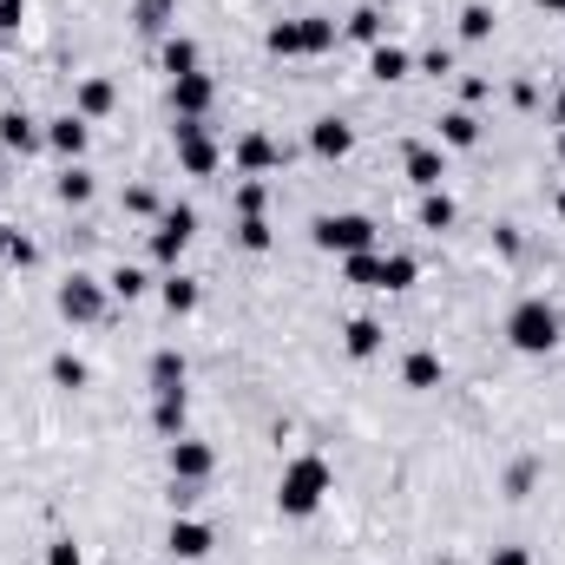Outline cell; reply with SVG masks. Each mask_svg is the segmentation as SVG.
I'll return each mask as SVG.
<instances>
[{"instance_id": "48", "label": "cell", "mask_w": 565, "mask_h": 565, "mask_svg": "<svg viewBox=\"0 0 565 565\" xmlns=\"http://www.w3.org/2000/svg\"><path fill=\"white\" fill-rule=\"evenodd\" d=\"M158 7H178V0H158Z\"/></svg>"}, {"instance_id": "30", "label": "cell", "mask_w": 565, "mask_h": 565, "mask_svg": "<svg viewBox=\"0 0 565 565\" xmlns=\"http://www.w3.org/2000/svg\"><path fill=\"white\" fill-rule=\"evenodd\" d=\"M237 244H244L250 257H264L277 237H270V224H264V217H237Z\"/></svg>"}, {"instance_id": "47", "label": "cell", "mask_w": 565, "mask_h": 565, "mask_svg": "<svg viewBox=\"0 0 565 565\" xmlns=\"http://www.w3.org/2000/svg\"><path fill=\"white\" fill-rule=\"evenodd\" d=\"M559 217H565V191H559Z\"/></svg>"}, {"instance_id": "18", "label": "cell", "mask_w": 565, "mask_h": 565, "mask_svg": "<svg viewBox=\"0 0 565 565\" xmlns=\"http://www.w3.org/2000/svg\"><path fill=\"white\" fill-rule=\"evenodd\" d=\"M113 99H119V93H113V79H79V99H73V113L93 126V119H106V113H113Z\"/></svg>"}, {"instance_id": "34", "label": "cell", "mask_w": 565, "mask_h": 565, "mask_svg": "<svg viewBox=\"0 0 565 565\" xmlns=\"http://www.w3.org/2000/svg\"><path fill=\"white\" fill-rule=\"evenodd\" d=\"M53 382L60 388H86V362L79 355H53Z\"/></svg>"}, {"instance_id": "32", "label": "cell", "mask_w": 565, "mask_h": 565, "mask_svg": "<svg viewBox=\"0 0 565 565\" xmlns=\"http://www.w3.org/2000/svg\"><path fill=\"white\" fill-rule=\"evenodd\" d=\"M487 33H493V7H480V0L460 7V40H487Z\"/></svg>"}, {"instance_id": "17", "label": "cell", "mask_w": 565, "mask_h": 565, "mask_svg": "<svg viewBox=\"0 0 565 565\" xmlns=\"http://www.w3.org/2000/svg\"><path fill=\"white\" fill-rule=\"evenodd\" d=\"M382 335H388V329H382L375 316H355V322L342 329V349H349L355 362H369V355H382Z\"/></svg>"}, {"instance_id": "37", "label": "cell", "mask_w": 565, "mask_h": 565, "mask_svg": "<svg viewBox=\"0 0 565 565\" xmlns=\"http://www.w3.org/2000/svg\"><path fill=\"white\" fill-rule=\"evenodd\" d=\"M533 480H540V467H533V460H520V467H513V473H507V493H513V500H520V493H526V487H533Z\"/></svg>"}, {"instance_id": "7", "label": "cell", "mask_w": 565, "mask_h": 565, "mask_svg": "<svg viewBox=\"0 0 565 565\" xmlns=\"http://www.w3.org/2000/svg\"><path fill=\"white\" fill-rule=\"evenodd\" d=\"M171 139H178V164L191 171V178H211L217 164H224V151H217V139L198 126V119H178L171 126Z\"/></svg>"}, {"instance_id": "42", "label": "cell", "mask_w": 565, "mask_h": 565, "mask_svg": "<svg viewBox=\"0 0 565 565\" xmlns=\"http://www.w3.org/2000/svg\"><path fill=\"white\" fill-rule=\"evenodd\" d=\"M422 73H434V79H440V73H454V53H447V46H434V53L422 60Z\"/></svg>"}, {"instance_id": "13", "label": "cell", "mask_w": 565, "mask_h": 565, "mask_svg": "<svg viewBox=\"0 0 565 565\" xmlns=\"http://www.w3.org/2000/svg\"><path fill=\"white\" fill-rule=\"evenodd\" d=\"M309 151H316V158H349V151H355V126L335 119V113L316 119V126H309Z\"/></svg>"}, {"instance_id": "1", "label": "cell", "mask_w": 565, "mask_h": 565, "mask_svg": "<svg viewBox=\"0 0 565 565\" xmlns=\"http://www.w3.org/2000/svg\"><path fill=\"white\" fill-rule=\"evenodd\" d=\"M329 493H335V467H329L322 454H296L277 473V513L282 520H309Z\"/></svg>"}, {"instance_id": "20", "label": "cell", "mask_w": 565, "mask_h": 565, "mask_svg": "<svg viewBox=\"0 0 565 565\" xmlns=\"http://www.w3.org/2000/svg\"><path fill=\"white\" fill-rule=\"evenodd\" d=\"M184 415H191V402H184V395H158V402H151V427H158L164 440H178V434H184Z\"/></svg>"}, {"instance_id": "21", "label": "cell", "mask_w": 565, "mask_h": 565, "mask_svg": "<svg viewBox=\"0 0 565 565\" xmlns=\"http://www.w3.org/2000/svg\"><path fill=\"white\" fill-rule=\"evenodd\" d=\"M158 302H164L171 316H191V309H198V282H191V277H178V270H171V277L158 282Z\"/></svg>"}, {"instance_id": "46", "label": "cell", "mask_w": 565, "mask_h": 565, "mask_svg": "<svg viewBox=\"0 0 565 565\" xmlns=\"http://www.w3.org/2000/svg\"><path fill=\"white\" fill-rule=\"evenodd\" d=\"M559 158H565V126H559Z\"/></svg>"}, {"instance_id": "4", "label": "cell", "mask_w": 565, "mask_h": 565, "mask_svg": "<svg viewBox=\"0 0 565 565\" xmlns=\"http://www.w3.org/2000/svg\"><path fill=\"white\" fill-rule=\"evenodd\" d=\"M309 237H316V250H329V257H355V250H375V217H362V211H329V217L309 224Z\"/></svg>"}, {"instance_id": "14", "label": "cell", "mask_w": 565, "mask_h": 565, "mask_svg": "<svg viewBox=\"0 0 565 565\" xmlns=\"http://www.w3.org/2000/svg\"><path fill=\"white\" fill-rule=\"evenodd\" d=\"M0 145L26 158V151H40V145H46V132H40V119H33V113H20V106H13V113H0Z\"/></svg>"}, {"instance_id": "43", "label": "cell", "mask_w": 565, "mask_h": 565, "mask_svg": "<svg viewBox=\"0 0 565 565\" xmlns=\"http://www.w3.org/2000/svg\"><path fill=\"white\" fill-rule=\"evenodd\" d=\"M7 244H13V224H0V257H7Z\"/></svg>"}, {"instance_id": "35", "label": "cell", "mask_w": 565, "mask_h": 565, "mask_svg": "<svg viewBox=\"0 0 565 565\" xmlns=\"http://www.w3.org/2000/svg\"><path fill=\"white\" fill-rule=\"evenodd\" d=\"M164 13H171V7H158V0H139V13H132V20H139V33H164Z\"/></svg>"}, {"instance_id": "36", "label": "cell", "mask_w": 565, "mask_h": 565, "mask_svg": "<svg viewBox=\"0 0 565 565\" xmlns=\"http://www.w3.org/2000/svg\"><path fill=\"white\" fill-rule=\"evenodd\" d=\"M126 211H132V217H158V198H151L145 184H132V191H126Z\"/></svg>"}, {"instance_id": "23", "label": "cell", "mask_w": 565, "mask_h": 565, "mask_svg": "<svg viewBox=\"0 0 565 565\" xmlns=\"http://www.w3.org/2000/svg\"><path fill=\"white\" fill-rule=\"evenodd\" d=\"M402 382H408V388H440V355H434V349H415V355L402 362Z\"/></svg>"}, {"instance_id": "45", "label": "cell", "mask_w": 565, "mask_h": 565, "mask_svg": "<svg viewBox=\"0 0 565 565\" xmlns=\"http://www.w3.org/2000/svg\"><path fill=\"white\" fill-rule=\"evenodd\" d=\"M553 119H559V126H565V93H559V99H553Z\"/></svg>"}, {"instance_id": "22", "label": "cell", "mask_w": 565, "mask_h": 565, "mask_svg": "<svg viewBox=\"0 0 565 565\" xmlns=\"http://www.w3.org/2000/svg\"><path fill=\"white\" fill-rule=\"evenodd\" d=\"M53 198H60V204H86V198H93V171H86V164H66V171L53 178Z\"/></svg>"}, {"instance_id": "9", "label": "cell", "mask_w": 565, "mask_h": 565, "mask_svg": "<svg viewBox=\"0 0 565 565\" xmlns=\"http://www.w3.org/2000/svg\"><path fill=\"white\" fill-rule=\"evenodd\" d=\"M211 99H217L211 73H178V79H171V113H178V119H204Z\"/></svg>"}, {"instance_id": "39", "label": "cell", "mask_w": 565, "mask_h": 565, "mask_svg": "<svg viewBox=\"0 0 565 565\" xmlns=\"http://www.w3.org/2000/svg\"><path fill=\"white\" fill-rule=\"evenodd\" d=\"M33 257H40V250H33V237H20V231H13V244H7V264H20V270H26Z\"/></svg>"}, {"instance_id": "16", "label": "cell", "mask_w": 565, "mask_h": 565, "mask_svg": "<svg viewBox=\"0 0 565 565\" xmlns=\"http://www.w3.org/2000/svg\"><path fill=\"white\" fill-rule=\"evenodd\" d=\"M369 73H375L382 86H395V79L415 73V60H408V46H388V40H382V46H369Z\"/></svg>"}, {"instance_id": "25", "label": "cell", "mask_w": 565, "mask_h": 565, "mask_svg": "<svg viewBox=\"0 0 565 565\" xmlns=\"http://www.w3.org/2000/svg\"><path fill=\"white\" fill-rule=\"evenodd\" d=\"M440 145H454V151L480 145V119H473V113H447V119H440Z\"/></svg>"}, {"instance_id": "24", "label": "cell", "mask_w": 565, "mask_h": 565, "mask_svg": "<svg viewBox=\"0 0 565 565\" xmlns=\"http://www.w3.org/2000/svg\"><path fill=\"white\" fill-rule=\"evenodd\" d=\"M342 277L355 282V289H382V257L375 250H355V257H342Z\"/></svg>"}, {"instance_id": "19", "label": "cell", "mask_w": 565, "mask_h": 565, "mask_svg": "<svg viewBox=\"0 0 565 565\" xmlns=\"http://www.w3.org/2000/svg\"><path fill=\"white\" fill-rule=\"evenodd\" d=\"M151 395H184V355L178 349L151 355Z\"/></svg>"}, {"instance_id": "27", "label": "cell", "mask_w": 565, "mask_h": 565, "mask_svg": "<svg viewBox=\"0 0 565 565\" xmlns=\"http://www.w3.org/2000/svg\"><path fill=\"white\" fill-rule=\"evenodd\" d=\"M454 217H460V211H454V198H447V191H427V198H422V231H447Z\"/></svg>"}, {"instance_id": "31", "label": "cell", "mask_w": 565, "mask_h": 565, "mask_svg": "<svg viewBox=\"0 0 565 565\" xmlns=\"http://www.w3.org/2000/svg\"><path fill=\"white\" fill-rule=\"evenodd\" d=\"M349 33L369 40V46H382V7H355V13H349Z\"/></svg>"}, {"instance_id": "40", "label": "cell", "mask_w": 565, "mask_h": 565, "mask_svg": "<svg viewBox=\"0 0 565 565\" xmlns=\"http://www.w3.org/2000/svg\"><path fill=\"white\" fill-rule=\"evenodd\" d=\"M20 20H26V0H0V33H20Z\"/></svg>"}, {"instance_id": "12", "label": "cell", "mask_w": 565, "mask_h": 565, "mask_svg": "<svg viewBox=\"0 0 565 565\" xmlns=\"http://www.w3.org/2000/svg\"><path fill=\"white\" fill-rule=\"evenodd\" d=\"M46 145H53L66 164H79V158H86V145H93V126H86L79 113H66V119H53V126H46Z\"/></svg>"}, {"instance_id": "11", "label": "cell", "mask_w": 565, "mask_h": 565, "mask_svg": "<svg viewBox=\"0 0 565 565\" xmlns=\"http://www.w3.org/2000/svg\"><path fill=\"white\" fill-rule=\"evenodd\" d=\"M211 546H217V540H211L204 520H171V526H164V553H171V559H211Z\"/></svg>"}, {"instance_id": "28", "label": "cell", "mask_w": 565, "mask_h": 565, "mask_svg": "<svg viewBox=\"0 0 565 565\" xmlns=\"http://www.w3.org/2000/svg\"><path fill=\"white\" fill-rule=\"evenodd\" d=\"M164 73H171V79H178V73H198V40H178V33H171V40H164Z\"/></svg>"}, {"instance_id": "29", "label": "cell", "mask_w": 565, "mask_h": 565, "mask_svg": "<svg viewBox=\"0 0 565 565\" xmlns=\"http://www.w3.org/2000/svg\"><path fill=\"white\" fill-rule=\"evenodd\" d=\"M106 289H113V296H126V302H139L145 289H151V277H145V270H132V264H119V270L106 277Z\"/></svg>"}, {"instance_id": "26", "label": "cell", "mask_w": 565, "mask_h": 565, "mask_svg": "<svg viewBox=\"0 0 565 565\" xmlns=\"http://www.w3.org/2000/svg\"><path fill=\"white\" fill-rule=\"evenodd\" d=\"M422 277V264L408 257V250H395V257H382V289H415Z\"/></svg>"}, {"instance_id": "15", "label": "cell", "mask_w": 565, "mask_h": 565, "mask_svg": "<svg viewBox=\"0 0 565 565\" xmlns=\"http://www.w3.org/2000/svg\"><path fill=\"white\" fill-rule=\"evenodd\" d=\"M440 178H447V151L440 145H408V184L440 191Z\"/></svg>"}, {"instance_id": "6", "label": "cell", "mask_w": 565, "mask_h": 565, "mask_svg": "<svg viewBox=\"0 0 565 565\" xmlns=\"http://www.w3.org/2000/svg\"><path fill=\"white\" fill-rule=\"evenodd\" d=\"M53 302H60V316H66V322H99V316H106V282L86 277V270H73V277L60 282V296H53Z\"/></svg>"}, {"instance_id": "8", "label": "cell", "mask_w": 565, "mask_h": 565, "mask_svg": "<svg viewBox=\"0 0 565 565\" xmlns=\"http://www.w3.org/2000/svg\"><path fill=\"white\" fill-rule=\"evenodd\" d=\"M164 467H171V480H184V487H204V480L217 473V454H211L204 440H191V434H178V440L164 447Z\"/></svg>"}, {"instance_id": "2", "label": "cell", "mask_w": 565, "mask_h": 565, "mask_svg": "<svg viewBox=\"0 0 565 565\" xmlns=\"http://www.w3.org/2000/svg\"><path fill=\"white\" fill-rule=\"evenodd\" d=\"M565 335L559 309L546 302V296H526V302H513V316H507V342L520 349V355H553Z\"/></svg>"}, {"instance_id": "10", "label": "cell", "mask_w": 565, "mask_h": 565, "mask_svg": "<svg viewBox=\"0 0 565 565\" xmlns=\"http://www.w3.org/2000/svg\"><path fill=\"white\" fill-rule=\"evenodd\" d=\"M231 164H237L244 178H264V171H277V164H282V145L270 139V132H244L237 151H231Z\"/></svg>"}, {"instance_id": "33", "label": "cell", "mask_w": 565, "mask_h": 565, "mask_svg": "<svg viewBox=\"0 0 565 565\" xmlns=\"http://www.w3.org/2000/svg\"><path fill=\"white\" fill-rule=\"evenodd\" d=\"M264 204H270V191H264L257 178H244V184H237V217H264Z\"/></svg>"}, {"instance_id": "38", "label": "cell", "mask_w": 565, "mask_h": 565, "mask_svg": "<svg viewBox=\"0 0 565 565\" xmlns=\"http://www.w3.org/2000/svg\"><path fill=\"white\" fill-rule=\"evenodd\" d=\"M46 565H86V553H79L73 540H53V546H46Z\"/></svg>"}, {"instance_id": "5", "label": "cell", "mask_w": 565, "mask_h": 565, "mask_svg": "<svg viewBox=\"0 0 565 565\" xmlns=\"http://www.w3.org/2000/svg\"><path fill=\"white\" fill-rule=\"evenodd\" d=\"M198 237V211L191 204H171V211H158V231H151V264H178L184 257V244Z\"/></svg>"}, {"instance_id": "3", "label": "cell", "mask_w": 565, "mask_h": 565, "mask_svg": "<svg viewBox=\"0 0 565 565\" xmlns=\"http://www.w3.org/2000/svg\"><path fill=\"white\" fill-rule=\"evenodd\" d=\"M264 46H270L277 60H309V53H329V46H335V20H322V13L277 20V26L264 33Z\"/></svg>"}, {"instance_id": "41", "label": "cell", "mask_w": 565, "mask_h": 565, "mask_svg": "<svg viewBox=\"0 0 565 565\" xmlns=\"http://www.w3.org/2000/svg\"><path fill=\"white\" fill-rule=\"evenodd\" d=\"M487 565H533V553H526V546H493Z\"/></svg>"}, {"instance_id": "44", "label": "cell", "mask_w": 565, "mask_h": 565, "mask_svg": "<svg viewBox=\"0 0 565 565\" xmlns=\"http://www.w3.org/2000/svg\"><path fill=\"white\" fill-rule=\"evenodd\" d=\"M533 7H546V13H565V0H533Z\"/></svg>"}]
</instances>
